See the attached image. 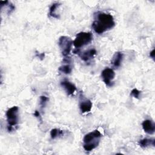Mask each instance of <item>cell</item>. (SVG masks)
<instances>
[{
  "label": "cell",
  "instance_id": "1",
  "mask_svg": "<svg viewBox=\"0 0 155 155\" xmlns=\"http://www.w3.org/2000/svg\"><path fill=\"white\" fill-rule=\"evenodd\" d=\"M114 26V18L111 14L102 12H97L94 13V20L91 27L97 34L101 35L112 29Z\"/></svg>",
  "mask_w": 155,
  "mask_h": 155
},
{
  "label": "cell",
  "instance_id": "2",
  "mask_svg": "<svg viewBox=\"0 0 155 155\" xmlns=\"http://www.w3.org/2000/svg\"><path fill=\"white\" fill-rule=\"evenodd\" d=\"M101 133L95 130L85 135L83 139V147L87 151H90L96 148L99 144L102 137Z\"/></svg>",
  "mask_w": 155,
  "mask_h": 155
},
{
  "label": "cell",
  "instance_id": "3",
  "mask_svg": "<svg viewBox=\"0 0 155 155\" xmlns=\"http://www.w3.org/2000/svg\"><path fill=\"white\" fill-rule=\"evenodd\" d=\"M7 126V128L8 132L15 131L18 127L19 123V108L17 106H13L8 108L5 113Z\"/></svg>",
  "mask_w": 155,
  "mask_h": 155
},
{
  "label": "cell",
  "instance_id": "4",
  "mask_svg": "<svg viewBox=\"0 0 155 155\" xmlns=\"http://www.w3.org/2000/svg\"><path fill=\"white\" fill-rule=\"evenodd\" d=\"M93 40V35L91 32H80L76 35L73 41V45L77 49L88 45Z\"/></svg>",
  "mask_w": 155,
  "mask_h": 155
},
{
  "label": "cell",
  "instance_id": "5",
  "mask_svg": "<svg viewBox=\"0 0 155 155\" xmlns=\"http://www.w3.org/2000/svg\"><path fill=\"white\" fill-rule=\"evenodd\" d=\"M73 41L71 39L67 36H62L58 41V45L60 48L61 53L63 56L67 57L71 50Z\"/></svg>",
  "mask_w": 155,
  "mask_h": 155
},
{
  "label": "cell",
  "instance_id": "6",
  "mask_svg": "<svg viewBox=\"0 0 155 155\" xmlns=\"http://www.w3.org/2000/svg\"><path fill=\"white\" fill-rule=\"evenodd\" d=\"M101 77L103 82L107 87H112L114 85L113 79L115 77L114 70L110 68H105L101 72Z\"/></svg>",
  "mask_w": 155,
  "mask_h": 155
},
{
  "label": "cell",
  "instance_id": "7",
  "mask_svg": "<svg viewBox=\"0 0 155 155\" xmlns=\"http://www.w3.org/2000/svg\"><path fill=\"white\" fill-rule=\"evenodd\" d=\"M73 52L75 54H78L79 57L81 58V59L84 61V62H88L89 61H90L91 59H92L94 56L96 54L97 51L94 48H90L88 50L84 51L83 52H81L80 50L79 49L76 48Z\"/></svg>",
  "mask_w": 155,
  "mask_h": 155
},
{
  "label": "cell",
  "instance_id": "8",
  "mask_svg": "<svg viewBox=\"0 0 155 155\" xmlns=\"http://www.w3.org/2000/svg\"><path fill=\"white\" fill-rule=\"evenodd\" d=\"M92 108V102L90 100L84 97L82 93L79 97V108L82 113H88L91 111Z\"/></svg>",
  "mask_w": 155,
  "mask_h": 155
},
{
  "label": "cell",
  "instance_id": "9",
  "mask_svg": "<svg viewBox=\"0 0 155 155\" xmlns=\"http://www.w3.org/2000/svg\"><path fill=\"white\" fill-rule=\"evenodd\" d=\"M61 85L64 88L67 94L69 96L74 94L76 90V86L67 79H64L61 82Z\"/></svg>",
  "mask_w": 155,
  "mask_h": 155
},
{
  "label": "cell",
  "instance_id": "10",
  "mask_svg": "<svg viewBox=\"0 0 155 155\" xmlns=\"http://www.w3.org/2000/svg\"><path fill=\"white\" fill-rule=\"evenodd\" d=\"M142 126L143 131L148 134H153L155 131V125L154 123L150 119H145L142 123Z\"/></svg>",
  "mask_w": 155,
  "mask_h": 155
},
{
  "label": "cell",
  "instance_id": "11",
  "mask_svg": "<svg viewBox=\"0 0 155 155\" xmlns=\"http://www.w3.org/2000/svg\"><path fill=\"white\" fill-rule=\"evenodd\" d=\"M123 58H124L123 53L121 51H117L113 56L111 64L116 68H119L121 65V64L123 61Z\"/></svg>",
  "mask_w": 155,
  "mask_h": 155
},
{
  "label": "cell",
  "instance_id": "12",
  "mask_svg": "<svg viewBox=\"0 0 155 155\" xmlns=\"http://www.w3.org/2000/svg\"><path fill=\"white\" fill-rule=\"evenodd\" d=\"M70 58H67V57H65L64 59V62L65 63H67L65 64L62 65L61 66H60L58 68L59 71H61V73H63L64 74H70L71 73L72 71V67L71 65L70 64Z\"/></svg>",
  "mask_w": 155,
  "mask_h": 155
},
{
  "label": "cell",
  "instance_id": "13",
  "mask_svg": "<svg viewBox=\"0 0 155 155\" xmlns=\"http://www.w3.org/2000/svg\"><path fill=\"white\" fill-rule=\"evenodd\" d=\"M139 145L142 148H147L151 146L154 147L155 139L154 138H143L139 141Z\"/></svg>",
  "mask_w": 155,
  "mask_h": 155
},
{
  "label": "cell",
  "instance_id": "14",
  "mask_svg": "<svg viewBox=\"0 0 155 155\" xmlns=\"http://www.w3.org/2000/svg\"><path fill=\"white\" fill-rule=\"evenodd\" d=\"M60 5L61 4L59 2H54L50 6L49 8V13H48L50 17L57 18V19L59 18V16L56 13V9L60 6Z\"/></svg>",
  "mask_w": 155,
  "mask_h": 155
},
{
  "label": "cell",
  "instance_id": "15",
  "mask_svg": "<svg viewBox=\"0 0 155 155\" xmlns=\"http://www.w3.org/2000/svg\"><path fill=\"white\" fill-rule=\"evenodd\" d=\"M63 135H64L63 131L58 128H53L50 131V136L52 139H54Z\"/></svg>",
  "mask_w": 155,
  "mask_h": 155
},
{
  "label": "cell",
  "instance_id": "16",
  "mask_svg": "<svg viewBox=\"0 0 155 155\" xmlns=\"http://www.w3.org/2000/svg\"><path fill=\"white\" fill-rule=\"evenodd\" d=\"M48 101V98L45 96H41L40 99H39V105L41 106V108L42 109L45 107L46 105L47 102Z\"/></svg>",
  "mask_w": 155,
  "mask_h": 155
},
{
  "label": "cell",
  "instance_id": "17",
  "mask_svg": "<svg viewBox=\"0 0 155 155\" xmlns=\"http://www.w3.org/2000/svg\"><path fill=\"white\" fill-rule=\"evenodd\" d=\"M140 93H141V91L138 90L137 88H133L131 91V93L130 94L133 96L134 97L136 98V99H139L140 97Z\"/></svg>",
  "mask_w": 155,
  "mask_h": 155
},
{
  "label": "cell",
  "instance_id": "18",
  "mask_svg": "<svg viewBox=\"0 0 155 155\" xmlns=\"http://www.w3.org/2000/svg\"><path fill=\"white\" fill-rule=\"evenodd\" d=\"M36 56L38 57V58H39L41 60H43L45 58V53H39L37 51H36Z\"/></svg>",
  "mask_w": 155,
  "mask_h": 155
},
{
  "label": "cell",
  "instance_id": "19",
  "mask_svg": "<svg viewBox=\"0 0 155 155\" xmlns=\"http://www.w3.org/2000/svg\"><path fill=\"white\" fill-rule=\"evenodd\" d=\"M34 116L36 117H38V119H39L41 120V115H40V113L38 111V110H36L34 113Z\"/></svg>",
  "mask_w": 155,
  "mask_h": 155
},
{
  "label": "cell",
  "instance_id": "20",
  "mask_svg": "<svg viewBox=\"0 0 155 155\" xmlns=\"http://www.w3.org/2000/svg\"><path fill=\"white\" fill-rule=\"evenodd\" d=\"M150 56L153 59H154V49H153V50L150 53Z\"/></svg>",
  "mask_w": 155,
  "mask_h": 155
}]
</instances>
